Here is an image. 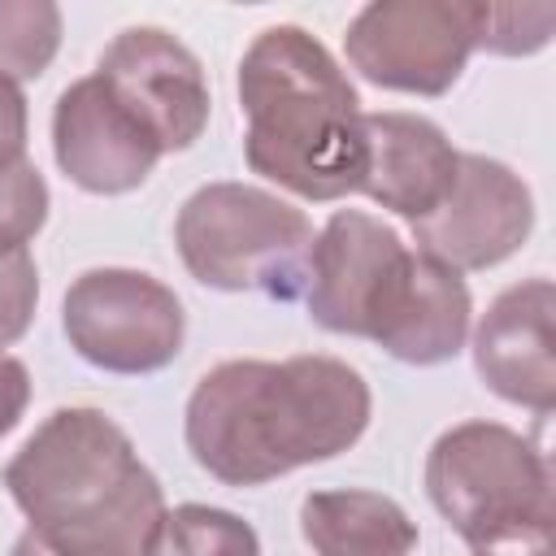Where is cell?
Segmentation results:
<instances>
[{
    "instance_id": "cell-1",
    "label": "cell",
    "mask_w": 556,
    "mask_h": 556,
    "mask_svg": "<svg viewBox=\"0 0 556 556\" xmlns=\"http://www.w3.org/2000/svg\"><path fill=\"white\" fill-rule=\"evenodd\" d=\"M374 413L369 382L339 356L222 361L187 400V452L226 486H261L348 452Z\"/></svg>"
},
{
    "instance_id": "cell-2",
    "label": "cell",
    "mask_w": 556,
    "mask_h": 556,
    "mask_svg": "<svg viewBox=\"0 0 556 556\" xmlns=\"http://www.w3.org/2000/svg\"><path fill=\"white\" fill-rule=\"evenodd\" d=\"M304 304L321 330L369 339L404 365L452 361L473 317L456 269L408 248L387 222L361 208H339L317 230Z\"/></svg>"
},
{
    "instance_id": "cell-3",
    "label": "cell",
    "mask_w": 556,
    "mask_h": 556,
    "mask_svg": "<svg viewBox=\"0 0 556 556\" xmlns=\"http://www.w3.org/2000/svg\"><path fill=\"white\" fill-rule=\"evenodd\" d=\"M243 156L252 174L300 200H343L365 178L356 87L304 26L261 30L239 61Z\"/></svg>"
},
{
    "instance_id": "cell-4",
    "label": "cell",
    "mask_w": 556,
    "mask_h": 556,
    "mask_svg": "<svg viewBox=\"0 0 556 556\" xmlns=\"http://www.w3.org/2000/svg\"><path fill=\"white\" fill-rule=\"evenodd\" d=\"M4 486L61 556H143L165 495L130 434L100 408H56L4 465Z\"/></svg>"
},
{
    "instance_id": "cell-5",
    "label": "cell",
    "mask_w": 556,
    "mask_h": 556,
    "mask_svg": "<svg viewBox=\"0 0 556 556\" xmlns=\"http://www.w3.org/2000/svg\"><path fill=\"white\" fill-rule=\"evenodd\" d=\"M426 495L469 556H556L552 465L500 421H460L426 456Z\"/></svg>"
},
{
    "instance_id": "cell-6",
    "label": "cell",
    "mask_w": 556,
    "mask_h": 556,
    "mask_svg": "<svg viewBox=\"0 0 556 556\" xmlns=\"http://www.w3.org/2000/svg\"><path fill=\"white\" fill-rule=\"evenodd\" d=\"M313 239L304 208L248 182H208L191 191L174 222L178 256L195 282L269 300L304 295Z\"/></svg>"
},
{
    "instance_id": "cell-7",
    "label": "cell",
    "mask_w": 556,
    "mask_h": 556,
    "mask_svg": "<svg viewBox=\"0 0 556 556\" xmlns=\"http://www.w3.org/2000/svg\"><path fill=\"white\" fill-rule=\"evenodd\" d=\"M70 348L104 374H156L182 352V300L143 269H87L61 304Z\"/></svg>"
},
{
    "instance_id": "cell-8",
    "label": "cell",
    "mask_w": 556,
    "mask_h": 556,
    "mask_svg": "<svg viewBox=\"0 0 556 556\" xmlns=\"http://www.w3.org/2000/svg\"><path fill=\"white\" fill-rule=\"evenodd\" d=\"M478 39V0H374L348 35V65L387 91L443 96Z\"/></svg>"
},
{
    "instance_id": "cell-9",
    "label": "cell",
    "mask_w": 556,
    "mask_h": 556,
    "mask_svg": "<svg viewBox=\"0 0 556 556\" xmlns=\"http://www.w3.org/2000/svg\"><path fill=\"white\" fill-rule=\"evenodd\" d=\"M96 78L156 139L161 152L191 148L208 126V78L200 56L161 26H126L100 52Z\"/></svg>"
},
{
    "instance_id": "cell-10",
    "label": "cell",
    "mask_w": 556,
    "mask_h": 556,
    "mask_svg": "<svg viewBox=\"0 0 556 556\" xmlns=\"http://www.w3.org/2000/svg\"><path fill=\"white\" fill-rule=\"evenodd\" d=\"M530 230L534 195L521 182V174L495 156L460 152L452 191L430 217L413 222V243L439 265L465 274L508 261L530 239Z\"/></svg>"
},
{
    "instance_id": "cell-11",
    "label": "cell",
    "mask_w": 556,
    "mask_h": 556,
    "mask_svg": "<svg viewBox=\"0 0 556 556\" xmlns=\"http://www.w3.org/2000/svg\"><path fill=\"white\" fill-rule=\"evenodd\" d=\"M52 152L65 178L91 195H126L143 187L152 165L165 156L96 74L70 83L56 96Z\"/></svg>"
},
{
    "instance_id": "cell-12",
    "label": "cell",
    "mask_w": 556,
    "mask_h": 556,
    "mask_svg": "<svg viewBox=\"0 0 556 556\" xmlns=\"http://www.w3.org/2000/svg\"><path fill=\"white\" fill-rule=\"evenodd\" d=\"M556 287L547 278H526L504 287L478 330H473V369L508 404H521L539 417L556 404V352H552Z\"/></svg>"
},
{
    "instance_id": "cell-13",
    "label": "cell",
    "mask_w": 556,
    "mask_h": 556,
    "mask_svg": "<svg viewBox=\"0 0 556 556\" xmlns=\"http://www.w3.org/2000/svg\"><path fill=\"white\" fill-rule=\"evenodd\" d=\"M460 152L421 113H365V178L361 191L404 217H430L452 191Z\"/></svg>"
},
{
    "instance_id": "cell-14",
    "label": "cell",
    "mask_w": 556,
    "mask_h": 556,
    "mask_svg": "<svg viewBox=\"0 0 556 556\" xmlns=\"http://www.w3.org/2000/svg\"><path fill=\"white\" fill-rule=\"evenodd\" d=\"M300 534L317 556H408L417 521L382 491H308L300 504Z\"/></svg>"
},
{
    "instance_id": "cell-15",
    "label": "cell",
    "mask_w": 556,
    "mask_h": 556,
    "mask_svg": "<svg viewBox=\"0 0 556 556\" xmlns=\"http://www.w3.org/2000/svg\"><path fill=\"white\" fill-rule=\"evenodd\" d=\"M143 556H261V539L230 508L178 504L161 513Z\"/></svg>"
},
{
    "instance_id": "cell-16",
    "label": "cell",
    "mask_w": 556,
    "mask_h": 556,
    "mask_svg": "<svg viewBox=\"0 0 556 556\" xmlns=\"http://www.w3.org/2000/svg\"><path fill=\"white\" fill-rule=\"evenodd\" d=\"M61 48V9L48 0H0V74L39 78Z\"/></svg>"
},
{
    "instance_id": "cell-17",
    "label": "cell",
    "mask_w": 556,
    "mask_h": 556,
    "mask_svg": "<svg viewBox=\"0 0 556 556\" xmlns=\"http://www.w3.org/2000/svg\"><path fill=\"white\" fill-rule=\"evenodd\" d=\"M552 26H556V4H482L478 0L473 48L495 56H530L547 48Z\"/></svg>"
},
{
    "instance_id": "cell-18",
    "label": "cell",
    "mask_w": 556,
    "mask_h": 556,
    "mask_svg": "<svg viewBox=\"0 0 556 556\" xmlns=\"http://www.w3.org/2000/svg\"><path fill=\"white\" fill-rule=\"evenodd\" d=\"M48 222V182L30 161L0 169V252L26 248Z\"/></svg>"
},
{
    "instance_id": "cell-19",
    "label": "cell",
    "mask_w": 556,
    "mask_h": 556,
    "mask_svg": "<svg viewBox=\"0 0 556 556\" xmlns=\"http://www.w3.org/2000/svg\"><path fill=\"white\" fill-rule=\"evenodd\" d=\"M35 304H39V269H35V256L26 248L0 252V348L17 343L30 330Z\"/></svg>"
},
{
    "instance_id": "cell-20",
    "label": "cell",
    "mask_w": 556,
    "mask_h": 556,
    "mask_svg": "<svg viewBox=\"0 0 556 556\" xmlns=\"http://www.w3.org/2000/svg\"><path fill=\"white\" fill-rule=\"evenodd\" d=\"M17 161H26V96L9 74H0V169Z\"/></svg>"
},
{
    "instance_id": "cell-21",
    "label": "cell",
    "mask_w": 556,
    "mask_h": 556,
    "mask_svg": "<svg viewBox=\"0 0 556 556\" xmlns=\"http://www.w3.org/2000/svg\"><path fill=\"white\" fill-rule=\"evenodd\" d=\"M26 404H30V369L17 356L0 352V439L22 421Z\"/></svg>"
},
{
    "instance_id": "cell-22",
    "label": "cell",
    "mask_w": 556,
    "mask_h": 556,
    "mask_svg": "<svg viewBox=\"0 0 556 556\" xmlns=\"http://www.w3.org/2000/svg\"><path fill=\"white\" fill-rule=\"evenodd\" d=\"M9 556H61V552H56V547H48L39 534H30V530H26V534L13 543V552H9Z\"/></svg>"
}]
</instances>
